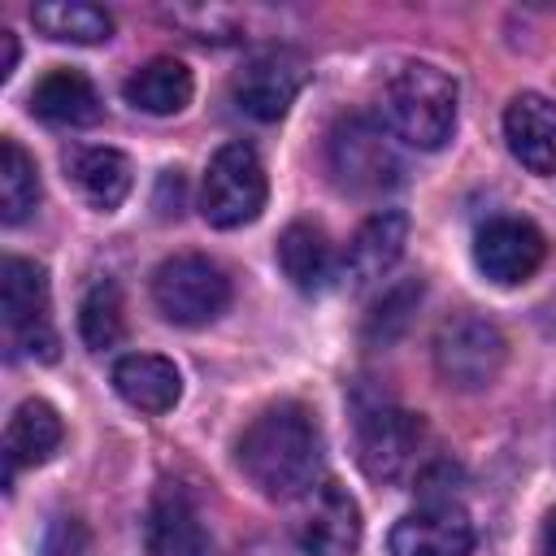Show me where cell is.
<instances>
[{"instance_id":"24","label":"cell","mask_w":556,"mask_h":556,"mask_svg":"<svg viewBox=\"0 0 556 556\" xmlns=\"http://www.w3.org/2000/svg\"><path fill=\"white\" fill-rule=\"evenodd\" d=\"M78 334H83V343L91 348V352H109V348H117L122 343V334H126V313H122V291H117V282H96L87 295H83V304H78Z\"/></svg>"},{"instance_id":"20","label":"cell","mask_w":556,"mask_h":556,"mask_svg":"<svg viewBox=\"0 0 556 556\" xmlns=\"http://www.w3.org/2000/svg\"><path fill=\"white\" fill-rule=\"evenodd\" d=\"M191 91H195V78L178 56H152L139 70H130V78L122 83L126 104H135L139 113H152V117L182 113L191 104Z\"/></svg>"},{"instance_id":"13","label":"cell","mask_w":556,"mask_h":556,"mask_svg":"<svg viewBox=\"0 0 556 556\" xmlns=\"http://www.w3.org/2000/svg\"><path fill=\"white\" fill-rule=\"evenodd\" d=\"M404 243H408V217L400 208H378L361 222V230L352 235L348 252H343V278L365 291L374 282H382L395 261L404 256Z\"/></svg>"},{"instance_id":"7","label":"cell","mask_w":556,"mask_h":556,"mask_svg":"<svg viewBox=\"0 0 556 556\" xmlns=\"http://www.w3.org/2000/svg\"><path fill=\"white\" fill-rule=\"evenodd\" d=\"M434 374L452 391H482L500 378L508 343L495 321L478 313H456L434 330Z\"/></svg>"},{"instance_id":"2","label":"cell","mask_w":556,"mask_h":556,"mask_svg":"<svg viewBox=\"0 0 556 556\" xmlns=\"http://www.w3.org/2000/svg\"><path fill=\"white\" fill-rule=\"evenodd\" d=\"M456 78L430 61H400L378 87V122L408 148L434 152L456 130Z\"/></svg>"},{"instance_id":"5","label":"cell","mask_w":556,"mask_h":556,"mask_svg":"<svg viewBox=\"0 0 556 556\" xmlns=\"http://www.w3.org/2000/svg\"><path fill=\"white\" fill-rule=\"evenodd\" d=\"M269 200V178L252 143H222L200 182V213L217 230H239L261 217Z\"/></svg>"},{"instance_id":"19","label":"cell","mask_w":556,"mask_h":556,"mask_svg":"<svg viewBox=\"0 0 556 556\" xmlns=\"http://www.w3.org/2000/svg\"><path fill=\"white\" fill-rule=\"evenodd\" d=\"M139 556H204L200 513L182 491H161L143 517V552Z\"/></svg>"},{"instance_id":"17","label":"cell","mask_w":556,"mask_h":556,"mask_svg":"<svg viewBox=\"0 0 556 556\" xmlns=\"http://www.w3.org/2000/svg\"><path fill=\"white\" fill-rule=\"evenodd\" d=\"M278 265L291 278V287L304 291V295H321L339 278L334 248H330L326 230L313 226V222H291L278 235Z\"/></svg>"},{"instance_id":"8","label":"cell","mask_w":556,"mask_h":556,"mask_svg":"<svg viewBox=\"0 0 556 556\" xmlns=\"http://www.w3.org/2000/svg\"><path fill=\"white\" fill-rule=\"evenodd\" d=\"M426 439L430 430L421 413L378 404V408H365L356 421V460L374 482H404L417 469Z\"/></svg>"},{"instance_id":"14","label":"cell","mask_w":556,"mask_h":556,"mask_svg":"<svg viewBox=\"0 0 556 556\" xmlns=\"http://www.w3.org/2000/svg\"><path fill=\"white\" fill-rule=\"evenodd\" d=\"M504 143L530 174H556V100L521 91L504 109Z\"/></svg>"},{"instance_id":"21","label":"cell","mask_w":556,"mask_h":556,"mask_svg":"<svg viewBox=\"0 0 556 556\" xmlns=\"http://www.w3.org/2000/svg\"><path fill=\"white\" fill-rule=\"evenodd\" d=\"M65 169H70L78 195L100 213H113L135 187L130 156L117 152V148H74L65 156Z\"/></svg>"},{"instance_id":"4","label":"cell","mask_w":556,"mask_h":556,"mask_svg":"<svg viewBox=\"0 0 556 556\" xmlns=\"http://www.w3.org/2000/svg\"><path fill=\"white\" fill-rule=\"evenodd\" d=\"M0 313H4V339L13 356L30 361H56L61 339L52 326V291L43 265L26 256H4L0 269Z\"/></svg>"},{"instance_id":"16","label":"cell","mask_w":556,"mask_h":556,"mask_svg":"<svg viewBox=\"0 0 556 556\" xmlns=\"http://www.w3.org/2000/svg\"><path fill=\"white\" fill-rule=\"evenodd\" d=\"M30 113L52 126H91V122H100L104 104H100L96 83L83 70L56 65L30 87Z\"/></svg>"},{"instance_id":"26","label":"cell","mask_w":556,"mask_h":556,"mask_svg":"<svg viewBox=\"0 0 556 556\" xmlns=\"http://www.w3.org/2000/svg\"><path fill=\"white\" fill-rule=\"evenodd\" d=\"M0 39H4V61H0V78H9V74H13V65H17V35H13V30H0Z\"/></svg>"},{"instance_id":"25","label":"cell","mask_w":556,"mask_h":556,"mask_svg":"<svg viewBox=\"0 0 556 556\" xmlns=\"http://www.w3.org/2000/svg\"><path fill=\"white\" fill-rule=\"evenodd\" d=\"M417 300H421V278H408V282L387 287V291L378 295V304H374L369 321H365V334H369V339H378V343L395 339V334L408 326V313L417 308Z\"/></svg>"},{"instance_id":"1","label":"cell","mask_w":556,"mask_h":556,"mask_svg":"<svg viewBox=\"0 0 556 556\" xmlns=\"http://www.w3.org/2000/svg\"><path fill=\"white\" fill-rule=\"evenodd\" d=\"M235 465L265 500H300L321 473L317 417L295 400L269 404L239 434Z\"/></svg>"},{"instance_id":"3","label":"cell","mask_w":556,"mask_h":556,"mask_svg":"<svg viewBox=\"0 0 556 556\" xmlns=\"http://www.w3.org/2000/svg\"><path fill=\"white\" fill-rule=\"evenodd\" d=\"M326 165L334 182L352 195H378L404 178L395 135L378 117H365V113L334 122V130L326 135Z\"/></svg>"},{"instance_id":"27","label":"cell","mask_w":556,"mask_h":556,"mask_svg":"<svg viewBox=\"0 0 556 556\" xmlns=\"http://www.w3.org/2000/svg\"><path fill=\"white\" fill-rule=\"evenodd\" d=\"M539 547H543V556H556V508H552V513H547V521H543Z\"/></svg>"},{"instance_id":"22","label":"cell","mask_w":556,"mask_h":556,"mask_svg":"<svg viewBox=\"0 0 556 556\" xmlns=\"http://www.w3.org/2000/svg\"><path fill=\"white\" fill-rule=\"evenodd\" d=\"M30 22L39 35L56 43H104L113 35V17L100 4L87 0H48L30 9Z\"/></svg>"},{"instance_id":"18","label":"cell","mask_w":556,"mask_h":556,"mask_svg":"<svg viewBox=\"0 0 556 556\" xmlns=\"http://www.w3.org/2000/svg\"><path fill=\"white\" fill-rule=\"evenodd\" d=\"M65 439V426H61V413L48 404V400H22L4 426V460H9V482L17 469H35L43 465Z\"/></svg>"},{"instance_id":"12","label":"cell","mask_w":556,"mask_h":556,"mask_svg":"<svg viewBox=\"0 0 556 556\" xmlns=\"http://www.w3.org/2000/svg\"><path fill=\"white\" fill-rule=\"evenodd\" d=\"M387 547L391 556H473V521L452 500H426L391 526Z\"/></svg>"},{"instance_id":"6","label":"cell","mask_w":556,"mask_h":556,"mask_svg":"<svg viewBox=\"0 0 556 556\" xmlns=\"http://www.w3.org/2000/svg\"><path fill=\"white\" fill-rule=\"evenodd\" d=\"M152 304L174 326H208L230 304V278L200 252H178L152 274Z\"/></svg>"},{"instance_id":"23","label":"cell","mask_w":556,"mask_h":556,"mask_svg":"<svg viewBox=\"0 0 556 556\" xmlns=\"http://www.w3.org/2000/svg\"><path fill=\"white\" fill-rule=\"evenodd\" d=\"M39 204V169L35 156L17 139H0V217L4 226H17Z\"/></svg>"},{"instance_id":"15","label":"cell","mask_w":556,"mask_h":556,"mask_svg":"<svg viewBox=\"0 0 556 556\" xmlns=\"http://www.w3.org/2000/svg\"><path fill=\"white\" fill-rule=\"evenodd\" d=\"M113 391L139 408V413H169L178 400H182V374L169 356H156V352H130L113 365Z\"/></svg>"},{"instance_id":"11","label":"cell","mask_w":556,"mask_h":556,"mask_svg":"<svg viewBox=\"0 0 556 556\" xmlns=\"http://www.w3.org/2000/svg\"><path fill=\"white\" fill-rule=\"evenodd\" d=\"M547 256V239L530 217H491L473 235V265L495 282V287H517L539 274Z\"/></svg>"},{"instance_id":"10","label":"cell","mask_w":556,"mask_h":556,"mask_svg":"<svg viewBox=\"0 0 556 556\" xmlns=\"http://www.w3.org/2000/svg\"><path fill=\"white\" fill-rule=\"evenodd\" d=\"M304 78H308V65L300 52L269 48V52H256L243 61V70L230 83V96H235V109L248 113L252 122H278L291 109V100L300 96Z\"/></svg>"},{"instance_id":"9","label":"cell","mask_w":556,"mask_h":556,"mask_svg":"<svg viewBox=\"0 0 556 556\" xmlns=\"http://www.w3.org/2000/svg\"><path fill=\"white\" fill-rule=\"evenodd\" d=\"M291 530H295V543L304 547V556H356V547H361V508L334 478H317L295 500Z\"/></svg>"}]
</instances>
